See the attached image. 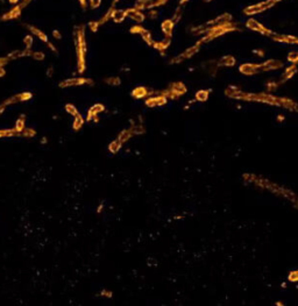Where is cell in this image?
Returning a JSON list of instances; mask_svg holds the SVG:
<instances>
[{
  "instance_id": "cell-7",
  "label": "cell",
  "mask_w": 298,
  "mask_h": 306,
  "mask_svg": "<svg viewBox=\"0 0 298 306\" xmlns=\"http://www.w3.org/2000/svg\"><path fill=\"white\" fill-rule=\"evenodd\" d=\"M14 129H15V132L18 133V134L21 133V132L25 129V116L23 115H21L20 119H18V120H16Z\"/></svg>"
},
{
  "instance_id": "cell-33",
  "label": "cell",
  "mask_w": 298,
  "mask_h": 306,
  "mask_svg": "<svg viewBox=\"0 0 298 306\" xmlns=\"http://www.w3.org/2000/svg\"><path fill=\"white\" fill-rule=\"evenodd\" d=\"M101 208H103V206L100 205V206H99V207H98V212H100V211H101Z\"/></svg>"
},
{
  "instance_id": "cell-4",
  "label": "cell",
  "mask_w": 298,
  "mask_h": 306,
  "mask_svg": "<svg viewBox=\"0 0 298 306\" xmlns=\"http://www.w3.org/2000/svg\"><path fill=\"white\" fill-rule=\"evenodd\" d=\"M26 27H27V29L29 30L31 34H34L35 36H37V39H40L42 42H44V43H48V42H49V40H48V36H47L46 33H43V31H42L41 29H39L37 27H35V26H31V25H26Z\"/></svg>"
},
{
  "instance_id": "cell-9",
  "label": "cell",
  "mask_w": 298,
  "mask_h": 306,
  "mask_svg": "<svg viewBox=\"0 0 298 306\" xmlns=\"http://www.w3.org/2000/svg\"><path fill=\"white\" fill-rule=\"evenodd\" d=\"M132 136V131L131 129H127V131H124V132H121L120 133V135H119V137H118V140L120 141L121 143H124V142H126L129 137Z\"/></svg>"
},
{
  "instance_id": "cell-12",
  "label": "cell",
  "mask_w": 298,
  "mask_h": 306,
  "mask_svg": "<svg viewBox=\"0 0 298 306\" xmlns=\"http://www.w3.org/2000/svg\"><path fill=\"white\" fill-rule=\"evenodd\" d=\"M256 70V68L254 65H242L241 66V71H242L243 73H247V75H250L253 72H255Z\"/></svg>"
},
{
  "instance_id": "cell-27",
  "label": "cell",
  "mask_w": 298,
  "mask_h": 306,
  "mask_svg": "<svg viewBox=\"0 0 298 306\" xmlns=\"http://www.w3.org/2000/svg\"><path fill=\"white\" fill-rule=\"evenodd\" d=\"M47 44L49 45V48H50V50H51V51H54V52H56V51H57V49H56V48H55V45L52 44L51 42H48Z\"/></svg>"
},
{
  "instance_id": "cell-13",
  "label": "cell",
  "mask_w": 298,
  "mask_h": 306,
  "mask_svg": "<svg viewBox=\"0 0 298 306\" xmlns=\"http://www.w3.org/2000/svg\"><path fill=\"white\" fill-rule=\"evenodd\" d=\"M23 44L27 49H31V44H33V36L31 35H26L25 39H23Z\"/></svg>"
},
{
  "instance_id": "cell-29",
  "label": "cell",
  "mask_w": 298,
  "mask_h": 306,
  "mask_svg": "<svg viewBox=\"0 0 298 306\" xmlns=\"http://www.w3.org/2000/svg\"><path fill=\"white\" fill-rule=\"evenodd\" d=\"M6 73L5 69H4V66H0V77H4Z\"/></svg>"
},
{
  "instance_id": "cell-2",
  "label": "cell",
  "mask_w": 298,
  "mask_h": 306,
  "mask_svg": "<svg viewBox=\"0 0 298 306\" xmlns=\"http://www.w3.org/2000/svg\"><path fill=\"white\" fill-rule=\"evenodd\" d=\"M25 7H26L25 4L20 1V2H19V4H18L15 7H13V8H12L10 10L6 12L5 14L1 16V19H0V20H1V21L15 20V19H18V18H19V16L21 15V12H22V10H23Z\"/></svg>"
},
{
  "instance_id": "cell-23",
  "label": "cell",
  "mask_w": 298,
  "mask_h": 306,
  "mask_svg": "<svg viewBox=\"0 0 298 306\" xmlns=\"http://www.w3.org/2000/svg\"><path fill=\"white\" fill-rule=\"evenodd\" d=\"M101 0H89V4H90V7L91 8H97L100 6Z\"/></svg>"
},
{
  "instance_id": "cell-1",
  "label": "cell",
  "mask_w": 298,
  "mask_h": 306,
  "mask_svg": "<svg viewBox=\"0 0 298 306\" xmlns=\"http://www.w3.org/2000/svg\"><path fill=\"white\" fill-rule=\"evenodd\" d=\"M75 44H76V54H77V68L78 72L83 73L85 71V55H86V42H85V29L83 26L76 27L75 33Z\"/></svg>"
},
{
  "instance_id": "cell-21",
  "label": "cell",
  "mask_w": 298,
  "mask_h": 306,
  "mask_svg": "<svg viewBox=\"0 0 298 306\" xmlns=\"http://www.w3.org/2000/svg\"><path fill=\"white\" fill-rule=\"evenodd\" d=\"M106 83H108L110 85H119L120 84V79L118 77H112V78H107Z\"/></svg>"
},
{
  "instance_id": "cell-19",
  "label": "cell",
  "mask_w": 298,
  "mask_h": 306,
  "mask_svg": "<svg viewBox=\"0 0 298 306\" xmlns=\"http://www.w3.org/2000/svg\"><path fill=\"white\" fill-rule=\"evenodd\" d=\"M21 134H22L23 136H26V137H28V136L31 137V136L35 135V131H33L31 128H25L23 131L21 132Z\"/></svg>"
},
{
  "instance_id": "cell-25",
  "label": "cell",
  "mask_w": 298,
  "mask_h": 306,
  "mask_svg": "<svg viewBox=\"0 0 298 306\" xmlns=\"http://www.w3.org/2000/svg\"><path fill=\"white\" fill-rule=\"evenodd\" d=\"M52 36H54L55 39H57V40H61V39H62L61 33H60V31H58V30H57V29L52 31Z\"/></svg>"
},
{
  "instance_id": "cell-22",
  "label": "cell",
  "mask_w": 298,
  "mask_h": 306,
  "mask_svg": "<svg viewBox=\"0 0 298 306\" xmlns=\"http://www.w3.org/2000/svg\"><path fill=\"white\" fill-rule=\"evenodd\" d=\"M99 26L100 25H99L98 21H91V22H89V27H90V29H91L92 31H97Z\"/></svg>"
},
{
  "instance_id": "cell-10",
  "label": "cell",
  "mask_w": 298,
  "mask_h": 306,
  "mask_svg": "<svg viewBox=\"0 0 298 306\" xmlns=\"http://www.w3.org/2000/svg\"><path fill=\"white\" fill-rule=\"evenodd\" d=\"M146 94H147V91L143 87H137V89H135V90L133 91V95L135 98H142V97H145Z\"/></svg>"
},
{
  "instance_id": "cell-3",
  "label": "cell",
  "mask_w": 298,
  "mask_h": 306,
  "mask_svg": "<svg viewBox=\"0 0 298 306\" xmlns=\"http://www.w3.org/2000/svg\"><path fill=\"white\" fill-rule=\"evenodd\" d=\"M84 84H93V82L89 78H83V77H78V78H69L60 83V87L64 89V87H71V86H79L84 85Z\"/></svg>"
},
{
  "instance_id": "cell-11",
  "label": "cell",
  "mask_w": 298,
  "mask_h": 306,
  "mask_svg": "<svg viewBox=\"0 0 298 306\" xmlns=\"http://www.w3.org/2000/svg\"><path fill=\"white\" fill-rule=\"evenodd\" d=\"M65 111L69 113V114H71L72 116H76L77 114H78V111H77V108L73 105H71V104H66L65 105Z\"/></svg>"
},
{
  "instance_id": "cell-5",
  "label": "cell",
  "mask_w": 298,
  "mask_h": 306,
  "mask_svg": "<svg viewBox=\"0 0 298 306\" xmlns=\"http://www.w3.org/2000/svg\"><path fill=\"white\" fill-rule=\"evenodd\" d=\"M126 15H127L126 10H113V12H112V19L115 21V22H121L126 18Z\"/></svg>"
},
{
  "instance_id": "cell-24",
  "label": "cell",
  "mask_w": 298,
  "mask_h": 306,
  "mask_svg": "<svg viewBox=\"0 0 298 306\" xmlns=\"http://www.w3.org/2000/svg\"><path fill=\"white\" fill-rule=\"evenodd\" d=\"M8 62H10V60L7 58V56L6 57H0V66H5Z\"/></svg>"
},
{
  "instance_id": "cell-26",
  "label": "cell",
  "mask_w": 298,
  "mask_h": 306,
  "mask_svg": "<svg viewBox=\"0 0 298 306\" xmlns=\"http://www.w3.org/2000/svg\"><path fill=\"white\" fill-rule=\"evenodd\" d=\"M79 1V4H81V7L83 10H86V7H87V2H89V0H78Z\"/></svg>"
},
{
  "instance_id": "cell-6",
  "label": "cell",
  "mask_w": 298,
  "mask_h": 306,
  "mask_svg": "<svg viewBox=\"0 0 298 306\" xmlns=\"http://www.w3.org/2000/svg\"><path fill=\"white\" fill-rule=\"evenodd\" d=\"M75 118V120H73V124H72V128L75 129V131H78V129H81L82 126L84 125V118L79 114H77L76 116H73Z\"/></svg>"
},
{
  "instance_id": "cell-31",
  "label": "cell",
  "mask_w": 298,
  "mask_h": 306,
  "mask_svg": "<svg viewBox=\"0 0 298 306\" xmlns=\"http://www.w3.org/2000/svg\"><path fill=\"white\" fill-rule=\"evenodd\" d=\"M10 4H19L20 2V0H8Z\"/></svg>"
},
{
  "instance_id": "cell-20",
  "label": "cell",
  "mask_w": 298,
  "mask_h": 306,
  "mask_svg": "<svg viewBox=\"0 0 298 306\" xmlns=\"http://www.w3.org/2000/svg\"><path fill=\"white\" fill-rule=\"evenodd\" d=\"M196 98H197V100H206L207 99V92L206 91H199L197 94H196Z\"/></svg>"
},
{
  "instance_id": "cell-18",
  "label": "cell",
  "mask_w": 298,
  "mask_h": 306,
  "mask_svg": "<svg viewBox=\"0 0 298 306\" xmlns=\"http://www.w3.org/2000/svg\"><path fill=\"white\" fill-rule=\"evenodd\" d=\"M31 98V92H23V93H20V94H19V100L20 101H27V100H29Z\"/></svg>"
},
{
  "instance_id": "cell-8",
  "label": "cell",
  "mask_w": 298,
  "mask_h": 306,
  "mask_svg": "<svg viewBox=\"0 0 298 306\" xmlns=\"http://www.w3.org/2000/svg\"><path fill=\"white\" fill-rule=\"evenodd\" d=\"M121 145H122L121 142H120V141L116 139V140H114L113 142H111V143H110V146H108V149H110V151H111V153L115 154V153H118V151H119V149L121 148Z\"/></svg>"
},
{
  "instance_id": "cell-32",
  "label": "cell",
  "mask_w": 298,
  "mask_h": 306,
  "mask_svg": "<svg viewBox=\"0 0 298 306\" xmlns=\"http://www.w3.org/2000/svg\"><path fill=\"white\" fill-rule=\"evenodd\" d=\"M4 110H5V105H4V104H2V105L0 106V114H1V113H2V112H4Z\"/></svg>"
},
{
  "instance_id": "cell-15",
  "label": "cell",
  "mask_w": 298,
  "mask_h": 306,
  "mask_svg": "<svg viewBox=\"0 0 298 306\" xmlns=\"http://www.w3.org/2000/svg\"><path fill=\"white\" fill-rule=\"evenodd\" d=\"M219 64H220V65H233V64H234V60H233L232 57H224V58L220 61Z\"/></svg>"
},
{
  "instance_id": "cell-28",
  "label": "cell",
  "mask_w": 298,
  "mask_h": 306,
  "mask_svg": "<svg viewBox=\"0 0 298 306\" xmlns=\"http://www.w3.org/2000/svg\"><path fill=\"white\" fill-rule=\"evenodd\" d=\"M101 296H106V297H112V293L110 291H106V290H104V291H101Z\"/></svg>"
},
{
  "instance_id": "cell-30",
  "label": "cell",
  "mask_w": 298,
  "mask_h": 306,
  "mask_svg": "<svg viewBox=\"0 0 298 306\" xmlns=\"http://www.w3.org/2000/svg\"><path fill=\"white\" fill-rule=\"evenodd\" d=\"M52 72H54V69H52V68H49V69H48V71H47V76H48V77H51Z\"/></svg>"
},
{
  "instance_id": "cell-14",
  "label": "cell",
  "mask_w": 298,
  "mask_h": 306,
  "mask_svg": "<svg viewBox=\"0 0 298 306\" xmlns=\"http://www.w3.org/2000/svg\"><path fill=\"white\" fill-rule=\"evenodd\" d=\"M19 94H16V95H13V97H10V98H8L7 100H5V103H4V105H12V104H15V103H19Z\"/></svg>"
},
{
  "instance_id": "cell-17",
  "label": "cell",
  "mask_w": 298,
  "mask_h": 306,
  "mask_svg": "<svg viewBox=\"0 0 298 306\" xmlns=\"http://www.w3.org/2000/svg\"><path fill=\"white\" fill-rule=\"evenodd\" d=\"M131 131H132V134H142V133L145 132V128H143L142 126L137 125V126H133Z\"/></svg>"
},
{
  "instance_id": "cell-16",
  "label": "cell",
  "mask_w": 298,
  "mask_h": 306,
  "mask_svg": "<svg viewBox=\"0 0 298 306\" xmlns=\"http://www.w3.org/2000/svg\"><path fill=\"white\" fill-rule=\"evenodd\" d=\"M31 57L36 61H43L44 60V54H43L42 51H34V52L31 54Z\"/></svg>"
}]
</instances>
